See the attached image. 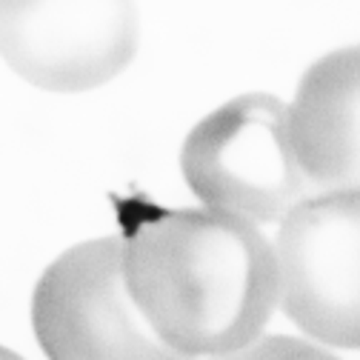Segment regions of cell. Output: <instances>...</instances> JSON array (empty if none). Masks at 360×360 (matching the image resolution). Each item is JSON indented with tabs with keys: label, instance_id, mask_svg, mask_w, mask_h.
Masks as SVG:
<instances>
[{
	"label": "cell",
	"instance_id": "6da1fadb",
	"mask_svg": "<svg viewBox=\"0 0 360 360\" xmlns=\"http://www.w3.org/2000/svg\"><path fill=\"white\" fill-rule=\"evenodd\" d=\"M123 278L174 357L238 354L278 306L272 243L257 223L209 206L138 223L123 238Z\"/></svg>",
	"mask_w": 360,
	"mask_h": 360
},
{
	"label": "cell",
	"instance_id": "8992f818",
	"mask_svg": "<svg viewBox=\"0 0 360 360\" xmlns=\"http://www.w3.org/2000/svg\"><path fill=\"white\" fill-rule=\"evenodd\" d=\"M357 49L314 60L286 106L295 160L318 189H357Z\"/></svg>",
	"mask_w": 360,
	"mask_h": 360
},
{
	"label": "cell",
	"instance_id": "277c9868",
	"mask_svg": "<svg viewBox=\"0 0 360 360\" xmlns=\"http://www.w3.org/2000/svg\"><path fill=\"white\" fill-rule=\"evenodd\" d=\"M272 246L278 303L314 340L360 346V203L357 189L303 195L281 220Z\"/></svg>",
	"mask_w": 360,
	"mask_h": 360
},
{
	"label": "cell",
	"instance_id": "7a4b0ae2",
	"mask_svg": "<svg viewBox=\"0 0 360 360\" xmlns=\"http://www.w3.org/2000/svg\"><path fill=\"white\" fill-rule=\"evenodd\" d=\"M180 172L203 206L249 223H278L309 189L289 143L286 103L269 92L238 95L198 120Z\"/></svg>",
	"mask_w": 360,
	"mask_h": 360
},
{
	"label": "cell",
	"instance_id": "5b68a950",
	"mask_svg": "<svg viewBox=\"0 0 360 360\" xmlns=\"http://www.w3.org/2000/svg\"><path fill=\"white\" fill-rule=\"evenodd\" d=\"M134 0H0V58L29 86L77 95L138 55Z\"/></svg>",
	"mask_w": 360,
	"mask_h": 360
},
{
	"label": "cell",
	"instance_id": "3957f363",
	"mask_svg": "<svg viewBox=\"0 0 360 360\" xmlns=\"http://www.w3.org/2000/svg\"><path fill=\"white\" fill-rule=\"evenodd\" d=\"M32 329L52 360L174 357L129 295L123 238L83 240L55 257L32 295Z\"/></svg>",
	"mask_w": 360,
	"mask_h": 360
}]
</instances>
